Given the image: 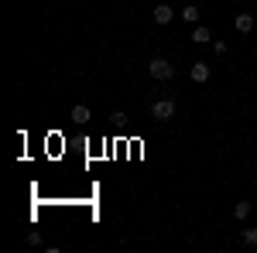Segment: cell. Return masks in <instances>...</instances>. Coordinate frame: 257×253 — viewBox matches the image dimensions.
I'll return each instance as SVG.
<instances>
[{
  "label": "cell",
  "instance_id": "obj_4",
  "mask_svg": "<svg viewBox=\"0 0 257 253\" xmlns=\"http://www.w3.org/2000/svg\"><path fill=\"white\" fill-rule=\"evenodd\" d=\"M209 72H213V69H209V62H196L189 76H192V82H206V79H209Z\"/></svg>",
  "mask_w": 257,
  "mask_h": 253
},
{
  "label": "cell",
  "instance_id": "obj_1",
  "mask_svg": "<svg viewBox=\"0 0 257 253\" xmlns=\"http://www.w3.org/2000/svg\"><path fill=\"white\" fill-rule=\"evenodd\" d=\"M148 76L158 79V82H165V79L175 76V65H172V62H165V59H151V62H148Z\"/></svg>",
  "mask_w": 257,
  "mask_h": 253
},
{
  "label": "cell",
  "instance_id": "obj_9",
  "mask_svg": "<svg viewBox=\"0 0 257 253\" xmlns=\"http://www.w3.org/2000/svg\"><path fill=\"white\" fill-rule=\"evenodd\" d=\"M250 209H254L250 202H237V205H233V215H237V219H247V215H250Z\"/></svg>",
  "mask_w": 257,
  "mask_h": 253
},
{
  "label": "cell",
  "instance_id": "obj_7",
  "mask_svg": "<svg viewBox=\"0 0 257 253\" xmlns=\"http://www.w3.org/2000/svg\"><path fill=\"white\" fill-rule=\"evenodd\" d=\"M72 120H76V123H89V120H93V113H89V106H72Z\"/></svg>",
  "mask_w": 257,
  "mask_h": 253
},
{
  "label": "cell",
  "instance_id": "obj_10",
  "mask_svg": "<svg viewBox=\"0 0 257 253\" xmlns=\"http://www.w3.org/2000/svg\"><path fill=\"white\" fill-rule=\"evenodd\" d=\"M247 246H257V229H243V236H240Z\"/></svg>",
  "mask_w": 257,
  "mask_h": 253
},
{
  "label": "cell",
  "instance_id": "obj_3",
  "mask_svg": "<svg viewBox=\"0 0 257 253\" xmlns=\"http://www.w3.org/2000/svg\"><path fill=\"white\" fill-rule=\"evenodd\" d=\"M233 28H237L240 35H250V31H254V18H250L247 11H240L237 18H233Z\"/></svg>",
  "mask_w": 257,
  "mask_h": 253
},
{
  "label": "cell",
  "instance_id": "obj_8",
  "mask_svg": "<svg viewBox=\"0 0 257 253\" xmlns=\"http://www.w3.org/2000/svg\"><path fill=\"white\" fill-rule=\"evenodd\" d=\"M178 14H182V18L189 21V24H199V7H182Z\"/></svg>",
  "mask_w": 257,
  "mask_h": 253
},
{
  "label": "cell",
  "instance_id": "obj_2",
  "mask_svg": "<svg viewBox=\"0 0 257 253\" xmlns=\"http://www.w3.org/2000/svg\"><path fill=\"white\" fill-rule=\"evenodd\" d=\"M151 117L155 120H172L175 117V99H155V103H151Z\"/></svg>",
  "mask_w": 257,
  "mask_h": 253
},
{
  "label": "cell",
  "instance_id": "obj_6",
  "mask_svg": "<svg viewBox=\"0 0 257 253\" xmlns=\"http://www.w3.org/2000/svg\"><path fill=\"white\" fill-rule=\"evenodd\" d=\"M192 41H196V45H209V41H213V31H209L206 24H196V31H192Z\"/></svg>",
  "mask_w": 257,
  "mask_h": 253
},
{
  "label": "cell",
  "instance_id": "obj_5",
  "mask_svg": "<svg viewBox=\"0 0 257 253\" xmlns=\"http://www.w3.org/2000/svg\"><path fill=\"white\" fill-rule=\"evenodd\" d=\"M172 18H175V11H172L168 4H158V7H155V24H168Z\"/></svg>",
  "mask_w": 257,
  "mask_h": 253
},
{
  "label": "cell",
  "instance_id": "obj_11",
  "mask_svg": "<svg viewBox=\"0 0 257 253\" xmlns=\"http://www.w3.org/2000/svg\"><path fill=\"white\" fill-rule=\"evenodd\" d=\"M28 246H41V236L38 233H28Z\"/></svg>",
  "mask_w": 257,
  "mask_h": 253
}]
</instances>
